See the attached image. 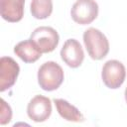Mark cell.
Masks as SVG:
<instances>
[{
    "mask_svg": "<svg viewBox=\"0 0 127 127\" xmlns=\"http://www.w3.org/2000/svg\"><path fill=\"white\" fill-rule=\"evenodd\" d=\"M38 83L45 91L57 90L64 82V73L62 66L56 62L44 63L38 69Z\"/></svg>",
    "mask_w": 127,
    "mask_h": 127,
    "instance_id": "1",
    "label": "cell"
},
{
    "mask_svg": "<svg viewBox=\"0 0 127 127\" xmlns=\"http://www.w3.org/2000/svg\"><path fill=\"white\" fill-rule=\"evenodd\" d=\"M83 43L88 56L94 61L104 59L109 52V42L106 36L95 28H88L83 33Z\"/></svg>",
    "mask_w": 127,
    "mask_h": 127,
    "instance_id": "2",
    "label": "cell"
},
{
    "mask_svg": "<svg viewBox=\"0 0 127 127\" xmlns=\"http://www.w3.org/2000/svg\"><path fill=\"white\" fill-rule=\"evenodd\" d=\"M30 39L42 54L53 52L58 47L60 42L58 32L54 28L49 26H41L36 28L32 32Z\"/></svg>",
    "mask_w": 127,
    "mask_h": 127,
    "instance_id": "3",
    "label": "cell"
},
{
    "mask_svg": "<svg viewBox=\"0 0 127 127\" xmlns=\"http://www.w3.org/2000/svg\"><path fill=\"white\" fill-rule=\"evenodd\" d=\"M126 77V68L124 64L117 60L107 61L101 71V78L103 83L110 89L119 88Z\"/></svg>",
    "mask_w": 127,
    "mask_h": 127,
    "instance_id": "4",
    "label": "cell"
},
{
    "mask_svg": "<svg viewBox=\"0 0 127 127\" xmlns=\"http://www.w3.org/2000/svg\"><path fill=\"white\" fill-rule=\"evenodd\" d=\"M72 20L79 25H88L98 16V4L95 0H76L70 9Z\"/></svg>",
    "mask_w": 127,
    "mask_h": 127,
    "instance_id": "5",
    "label": "cell"
},
{
    "mask_svg": "<svg viewBox=\"0 0 127 127\" xmlns=\"http://www.w3.org/2000/svg\"><path fill=\"white\" fill-rule=\"evenodd\" d=\"M27 114L34 122H44L52 114V101L44 95L34 96L27 106Z\"/></svg>",
    "mask_w": 127,
    "mask_h": 127,
    "instance_id": "6",
    "label": "cell"
},
{
    "mask_svg": "<svg viewBox=\"0 0 127 127\" xmlns=\"http://www.w3.org/2000/svg\"><path fill=\"white\" fill-rule=\"evenodd\" d=\"M20 66L11 57H2L0 60V91L11 88L19 75Z\"/></svg>",
    "mask_w": 127,
    "mask_h": 127,
    "instance_id": "7",
    "label": "cell"
},
{
    "mask_svg": "<svg viewBox=\"0 0 127 127\" xmlns=\"http://www.w3.org/2000/svg\"><path fill=\"white\" fill-rule=\"evenodd\" d=\"M61 58L71 68L80 66L84 60V53L79 42L75 39L66 40L61 49Z\"/></svg>",
    "mask_w": 127,
    "mask_h": 127,
    "instance_id": "8",
    "label": "cell"
},
{
    "mask_svg": "<svg viewBox=\"0 0 127 127\" xmlns=\"http://www.w3.org/2000/svg\"><path fill=\"white\" fill-rule=\"evenodd\" d=\"M25 0H0L1 17L11 23L22 20L24 16Z\"/></svg>",
    "mask_w": 127,
    "mask_h": 127,
    "instance_id": "9",
    "label": "cell"
},
{
    "mask_svg": "<svg viewBox=\"0 0 127 127\" xmlns=\"http://www.w3.org/2000/svg\"><path fill=\"white\" fill-rule=\"evenodd\" d=\"M14 53L26 64L35 63L42 57V53L31 39L19 42L14 47Z\"/></svg>",
    "mask_w": 127,
    "mask_h": 127,
    "instance_id": "10",
    "label": "cell"
},
{
    "mask_svg": "<svg viewBox=\"0 0 127 127\" xmlns=\"http://www.w3.org/2000/svg\"><path fill=\"white\" fill-rule=\"evenodd\" d=\"M54 103L56 105L57 111L62 118L66 121L71 122H82L84 121L83 114L72 104L63 98H55Z\"/></svg>",
    "mask_w": 127,
    "mask_h": 127,
    "instance_id": "11",
    "label": "cell"
},
{
    "mask_svg": "<svg viewBox=\"0 0 127 127\" xmlns=\"http://www.w3.org/2000/svg\"><path fill=\"white\" fill-rule=\"evenodd\" d=\"M32 16L39 20L47 19L53 12L52 0H32L30 7Z\"/></svg>",
    "mask_w": 127,
    "mask_h": 127,
    "instance_id": "12",
    "label": "cell"
},
{
    "mask_svg": "<svg viewBox=\"0 0 127 127\" xmlns=\"http://www.w3.org/2000/svg\"><path fill=\"white\" fill-rule=\"evenodd\" d=\"M12 119V109L10 105L2 98L1 99V111H0V124H8Z\"/></svg>",
    "mask_w": 127,
    "mask_h": 127,
    "instance_id": "13",
    "label": "cell"
},
{
    "mask_svg": "<svg viewBox=\"0 0 127 127\" xmlns=\"http://www.w3.org/2000/svg\"><path fill=\"white\" fill-rule=\"evenodd\" d=\"M124 97H125V101L127 103V87L125 88V92H124Z\"/></svg>",
    "mask_w": 127,
    "mask_h": 127,
    "instance_id": "14",
    "label": "cell"
}]
</instances>
